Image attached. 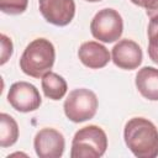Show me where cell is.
<instances>
[{
	"mask_svg": "<svg viewBox=\"0 0 158 158\" xmlns=\"http://www.w3.org/2000/svg\"><path fill=\"white\" fill-rule=\"evenodd\" d=\"M90 31L94 38L105 43H112L122 35V17L114 9H102L93 17L90 22Z\"/></svg>",
	"mask_w": 158,
	"mask_h": 158,
	"instance_id": "5",
	"label": "cell"
},
{
	"mask_svg": "<svg viewBox=\"0 0 158 158\" xmlns=\"http://www.w3.org/2000/svg\"><path fill=\"white\" fill-rule=\"evenodd\" d=\"M33 147L40 158H59L64 152L65 141L59 131L46 127L36 133Z\"/></svg>",
	"mask_w": 158,
	"mask_h": 158,
	"instance_id": "7",
	"label": "cell"
},
{
	"mask_svg": "<svg viewBox=\"0 0 158 158\" xmlns=\"http://www.w3.org/2000/svg\"><path fill=\"white\" fill-rule=\"evenodd\" d=\"M19 138V126L15 118L5 112L0 114V146L2 148L16 143Z\"/></svg>",
	"mask_w": 158,
	"mask_h": 158,
	"instance_id": "13",
	"label": "cell"
},
{
	"mask_svg": "<svg viewBox=\"0 0 158 158\" xmlns=\"http://www.w3.org/2000/svg\"><path fill=\"white\" fill-rule=\"evenodd\" d=\"M98 105V96L94 91L79 88L69 93L63 104V109L68 120L79 123L93 118L96 114Z\"/></svg>",
	"mask_w": 158,
	"mask_h": 158,
	"instance_id": "4",
	"label": "cell"
},
{
	"mask_svg": "<svg viewBox=\"0 0 158 158\" xmlns=\"http://www.w3.org/2000/svg\"><path fill=\"white\" fill-rule=\"evenodd\" d=\"M107 148V137L105 131L96 126L89 125L75 132L72 141V158H99L104 156Z\"/></svg>",
	"mask_w": 158,
	"mask_h": 158,
	"instance_id": "3",
	"label": "cell"
},
{
	"mask_svg": "<svg viewBox=\"0 0 158 158\" xmlns=\"http://www.w3.org/2000/svg\"><path fill=\"white\" fill-rule=\"evenodd\" d=\"M41 85L44 95L51 100H60L68 89L65 79L54 72H48L44 74L42 77Z\"/></svg>",
	"mask_w": 158,
	"mask_h": 158,
	"instance_id": "12",
	"label": "cell"
},
{
	"mask_svg": "<svg viewBox=\"0 0 158 158\" xmlns=\"http://www.w3.org/2000/svg\"><path fill=\"white\" fill-rule=\"evenodd\" d=\"M7 101L16 111L30 112L41 106L42 99L35 85L27 81H16L9 89Z\"/></svg>",
	"mask_w": 158,
	"mask_h": 158,
	"instance_id": "6",
	"label": "cell"
},
{
	"mask_svg": "<svg viewBox=\"0 0 158 158\" xmlns=\"http://www.w3.org/2000/svg\"><path fill=\"white\" fill-rule=\"evenodd\" d=\"M131 2L146 9V14L149 17L158 16V0H131Z\"/></svg>",
	"mask_w": 158,
	"mask_h": 158,
	"instance_id": "17",
	"label": "cell"
},
{
	"mask_svg": "<svg viewBox=\"0 0 158 158\" xmlns=\"http://www.w3.org/2000/svg\"><path fill=\"white\" fill-rule=\"evenodd\" d=\"M0 41H1V52H0V54H1L0 59L1 60H0V64L4 65L10 59V57L12 54V51H14V46H12L11 40L4 33L0 36Z\"/></svg>",
	"mask_w": 158,
	"mask_h": 158,
	"instance_id": "16",
	"label": "cell"
},
{
	"mask_svg": "<svg viewBox=\"0 0 158 158\" xmlns=\"http://www.w3.org/2000/svg\"><path fill=\"white\" fill-rule=\"evenodd\" d=\"M123 138L136 157L156 158L158 156V128L148 118H130L125 125Z\"/></svg>",
	"mask_w": 158,
	"mask_h": 158,
	"instance_id": "1",
	"label": "cell"
},
{
	"mask_svg": "<svg viewBox=\"0 0 158 158\" xmlns=\"http://www.w3.org/2000/svg\"><path fill=\"white\" fill-rule=\"evenodd\" d=\"M88 2H98V1H101V0H85Z\"/></svg>",
	"mask_w": 158,
	"mask_h": 158,
	"instance_id": "18",
	"label": "cell"
},
{
	"mask_svg": "<svg viewBox=\"0 0 158 158\" xmlns=\"http://www.w3.org/2000/svg\"><path fill=\"white\" fill-rule=\"evenodd\" d=\"M28 0H0V9L7 15H20L26 11Z\"/></svg>",
	"mask_w": 158,
	"mask_h": 158,
	"instance_id": "15",
	"label": "cell"
},
{
	"mask_svg": "<svg viewBox=\"0 0 158 158\" xmlns=\"http://www.w3.org/2000/svg\"><path fill=\"white\" fill-rule=\"evenodd\" d=\"M136 88L139 94L151 101H158V69L143 67L136 74Z\"/></svg>",
	"mask_w": 158,
	"mask_h": 158,
	"instance_id": "11",
	"label": "cell"
},
{
	"mask_svg": "<svg viewBox=\"0 0 158 158\" xmlns=\"http://www.w3.org/2000/svg\"><path fill=\"white\" fill-rule=\"evenodd\" d=\"M80 62L90 69L104 68L111 59L109 49L96 41L84 42L78 49Z\"/></svg>",
	"mask_w": 158,
	"mask_h": 158,
	"instance_id": "10",
	"label": "cell"
},
{
	"mask_svg": "<svg viewBox=\"0 0 158 158\" xmlns=\"http://www.w3.org/2000/svg\"><path fill=\"white\" fill-rule=\"evenodd\" d=\"M148 56L158 64V16H153L148 23Z\"/></svg>",
	"mask_w": 158,
	"mask_h": 158,
	"instance_id": "14",
	"label": "cell"
},
{
	"mask_svg": "<svg viewBox=\"0 0 158 158\" xmlns=\"http://www.w3.org/2000/svg\"><path fill=\"white\" fill-rule=\"evenodd\" d=\"M44 20L56 26H67L75 15L74 0H38Z\"/></svg>",
	"mask_w": 158,
	"mask_h": 158,
	"instance_id": "8",
	"label": "cell"
},
{
	"mask_svg": "<svg viewBox=\"0 0 158 158\" xmlns=\"http://www.w3.org/2000/svg\"><path fill=\"white\" fill-rule=\"evenodd\" d=\"M112 62L121 69L132 70L142 63V49L132 40H120L111 51Z\"/></svg>",
	"mask_w": 158,
	"mask_h": 158,
	"instance_id": "9",
	"label": "cell"
},
{
	"mask_svg": "<svg viewBox=\"0 0 158 158\" xmlns=\"http://www.w3.org/2000/svg\"><path fill=\"white\" fill-rule=\"evenodd\" d=\"M56 59L54 46L46 38H36L27 44L21 58V70L32 78H42L51 72Z\"/></svg>",
	"mask_w": 158,
	"mask_h": 158,
	"instance_id": "2",
	"label": "cell"
}]
</instances>
